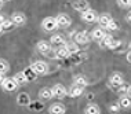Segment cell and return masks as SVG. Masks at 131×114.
Wrapping results in <instances>:
<instances>
[{
  "instance_id": "43",
  "label": "cell",
  "mask_w": 131,
  "mask_h": 114,
  "mask_svg": "<svg viewBox=\"0 0 131 114\" xmlns=\"http://www.w3.org/2000/svg\"><path fill=\"white\" fill-rule=\"evenodd\" d=\"M130 12H131V11H130Z\"/></svg>"
},
{
  "instance_id": "10",
  "label": "cell",
  "mask_w": 131,
  "mask_h": 114,
  "mask_svg": "<svg viewBox=\"0 0 131 114\" xmlns=\"http://www.w3.org/2000/svg\"><path fill=\"white\" fill-rule=\"evenodd\" d=\"M50 44L54 45V47H62V45L66 44V41L62 34H52L50 39Z\"/></svg>"
},
{
  "instance_id": "8",
  "label": "cell",
  "mask_w": 131,
  "mask_h": 114,
  "mask_svg": "<svg viewBox=\"0 0 131 114\" xmlns=\"http://www.w3.org/2000/svg\"><path fill=\"white\" fill-rule=\"evenodd\" d=\"M48 113L50 114H65L66 107L62 103H52L50 107H48Z\"/></svg>"
},
{
  "instance_id": "28",
  "label": "cell",
  "mask_w": 131,
  "mask_h": 114,
  "mask_svg": "<svg viewBox=\"0 0 131 114\" xmlns=\"http://www.w3.org/2000/svg\"><path fill=\"white\" fill-rule=\"evenodd\" d=\"M120 45H122V41H120V40H116V39H113V40L111 41V44L108 45V48H111V49H116V48H119Z\"/></svg>"
},
{
  "instance_id": "33",
  "label": "cell",
  "mask_w": 131,
  "mask_h": 114,
  "mask_svg": "<svg viewBox=\"0 0 131 114\" xmlns=\"http://www.w3.org/2000/svg\"><path fill=\"white\" fill-rule=\"evenodd\" d=\"M30 109H35L36 111H40V110L43 109V106H41L39 102H35V103H30Z\"/></svg>"
},
{
  "instance_id": "19",
  "label": "cell",
  "mask_w": 131,
  "mask_h": 114,
  "mask_svg": "<svg viewBox=\"0 0 131 114\" xmlns=\"http://www.w3.org/2000/svg\"><path fill=\"white\" fill-rule=\"evenodd\" d=\"M105 30L102 29V28H95V29L93 30V33H91V36H93L94 40H97V41H101L102 39L105 37Z\"/></svg>"
},
{
  "instance_id": "39",
  "label": "cell",
  "mask_w": 131,
  "mask_h": 114,
  "mask_svg": "<svg viewBox=\"0 0 131 114\" xmlns=\"http://www.w3.org/2000/svg\"><path fill=\"white\" fill-rule=\"evenodd\" d=\"M4 21H6V17H4V15H0V25L4 22Z\"/></svg>"
},
{
  "instance_id": "36",
  "label": "cell",
  "mask_w": 131,
  "mask_h": 114,
  "mask_svg": "<svg viewBox=\"0 0 131 114\" xmlns=\"http://www.w3.org/2000/svg\"><path fill=\"white\" fill-rule=\"evenodd\" d=\"M127 96H128V98H131V85H128V88H127Z\"/></svg>"
},
{
  "instance_id": "31",
  "label": "cell",
  "mask_w": 131,
  "mask_h": 114,
  "mask_svg": "<svg viewBox=\"0 0 131 114\" xmlns=\"http://www.w3.org/2000/svg\"><path fill=\"white\" fill-rule=\"evenodd\" d=\"M119 110H122L119 106V103H112V105L109 106V111H112V113H117Z\"/></svg>"
},
{
  "instance_id": "4",
  "label": "cell",
  "mask_w": 131,
  "mask_h": 114,
  "mask_svg": "<svg viewBox=\"0 0 131 114\" xmlns=\"http://www.w3.org/2000/svg\"><path fill=\"white\" fill-rule=\"evenodd\" d=\"M30 67L36 72V74H47L48 73V65L44 60H36Z\"/></svg>"
},
{
  "instance_id": "22",
  "label": "cell",
  "mask_w": 131,
  "mask_h": 114,
  "mask_svg": "<svg viewBox=\"0 0 131 114\" xmlns=\"http://www.w3.org/2000/svg\"><path fill=\"white\" fill-rule=\"evenodd\" d=\"M13 78L15 80V83L18 84V85H24L25 83H28V80H26V77H25V74H24V72H18V73H15Z\"/></svg>"
},
{
  "instance_id": "18",
  "label": "cell",
  "mask_w": 131,
  "mask_h": 114,
  "mask_svg": "<svg viewBox=\"0 0 131 114\" xmlns=\"http://www.w3.org/2000/svg\"><path fill=\"white\" fill-rule=\"evenodd\" d=\"M39 96H40V99H43V100H50L52 98V92H51V88H41L40 91H39Z\"/></svg>"
},
{
  "instance_id": "40",
  "label": "cell",
  "mask_w": 131,
  "mask_h": 114,
  "mask_svg": "<svg viewBox=\"0 0 131 114\" xmlns=\"http://www.w3.org/2000/svg\"><path fill=\"white\" fill-rule=\"evenodd\" d=\"M3 33H4V29H3V26L0 25V34H3Z\"/></svg>"
},
{
  "instance_id": "9",
  "label": "cell",
  "mask_w": 131,
  "mask_h": 114,
  "mask_svg": "<svg viewBox=\"0 0 131 114\" xmlns=\"http://www.w3.org/2000/svg\"><path fill=\"white\" fill-rule=\"evenodd\" d=\"M11 22L14 23V26H21L26 22V18L22 12H14L11 15Z\"/></svg>"
},
{
  "instance_id": "25",
  "label": "cell",
  "mask_w": 131,
  "mask_h": 114,
  "mask_svg": "<svg viewBox=\"0 0 131 114\" xmlns=\"http://www.w3.org/2000/svg\"><path fill=\"white\" fill-rule=\"evenodd\" d=\"M66 48H68L69 54H79L80 49H79V44H76V43H66Z\"/></svg>"
},
{
  "instance_id": "5",
  "label": "cell",
  "mask_w": 131,
  "mask_h": 114,
  "mask_svg": "<svg viewBox=\"0 0 131 114\" xmlns=\"http://www.w3.org/2000/svg\"><path fill=\"white\" fill-rule=\"evenodd\" d=\"M52 96H55L57 99H63L66 96V88L62 84H54L51 88Z\"/></svg>"
},
{
  "instance_id": "1",
  "label": "cell",
  "mask_w": 131,
  "mask_h": 114,
  "mask_svg": "<svg viewBox=\"0 0 131 114\" xmlns=\"http://www.w3.org/2000/svg\"><path fill=\"white\" fill-rule=\"evenodd\" d=\"M123 83H124V80H123V74L119 73V72H115L111 77H109V85H111L113 90H116V91H117V88Z\"/></svg>"
},
{
  "instance_id": "3",
  "label": "cell",
  "mask_w": 131,
  "mask_h": 114,
  "mask_svg": "<svg viewBox=\"0 0 131 114\" xmlns=\"http://www.w3.org/2000/svg\"><path fill=\"white\" fill-rule=\"evenodd\" d=\"M0 85H2V88L4 91H7V92H13V91H15L17 88L19 87V85L15 83V80H14L13 77H6Z\"/></svg>"
},
{
  "instance_id": "35",
  "label": "cell",
  "mask_w": 131,
  "mask_h": 114,
  "mask_svg": "<svg viewBox=\"0 0 131 114\" xmlns=\"http://www.w3.org/2000/svg\"><path fill=\"white\" fill-rule=\"evenodd\" d=\"M126 59H127V62H128V63H131V51H128V52H127V55H126Z\"/></svg>"
},
{
  "instance_id": "6",
  "label": "cell",
  "mask_w": 131,
  "mask_h": 114,
  "mask_svg": "<svg viewBox=\"0 0 131 114\" xmlns=\"http://www.w3.org/2000/svg\"><path fill=\"white\" fill-rule=\"evenodd\" d=\"M55 21L58 23V28H68L72 23V19H70V17L68 14H58L55 17Z\"/></svg>"
},
{
  "instance_id": "24",
  "label": "cell",
  "mask_w": 131,
  "mask_h": 114,
  "mask_svg": "<svg viewBox=\"0 0 131 114\" xmlns=\"http://www.w3.org/2000/svg\"><path fill=\"white\" fill-rule=\"evenodd\" d=\"M24 74H25V77H26V80H28V83L29 81H33V80H36V77H37V74L36 72H35L32 67H28V69L24 70Z\"/></svg>"
},
{
  "instance_id": "38",
  "label": "cell",
  "mask_w": 131,
  "mask_h": 114,
  "mask_svg": "<svg viewBox=\"0 0 131 114\" xmlns=\"http://www.w3.org/2000/svg\"><path fill=\"white\" fill-rule=\"evenodd\" d=\"M4 78H6L4 77V73H0V84L3 83V80H4Z\"/></svg>"
},
{
  "instance_id": "37",
  "label": "cell",
  "mask_w": 131,
  "mask_h": 114,
  "mask_svg": "<svg viewBox=\"0 0 131 114\" xmlns=\"http://www.w3.org/2000/svg\"><path fill=\"white\" fill-rule=\"evenodd\" d=\"M127 22H128V23H131V12H128V14H127Z\"/></svg>"
},
{
  "instance_id": "21",
  "label": "cell",
  "mask_w": 131,
  "mask_h": 114,
  "mask_svg": "<svg viewBox=\"0 0 131 114\" xmlns=\"http://www.w3.org/2000/svg\"><path fill=\"white\" fill-rule=\"evenodd\" d=\"M119 106H120V109H130L131 107V98H128V96H122V98L119 99Z\"/></svg>"
},
{
  "instance_id": "17",
  "label": "cell",
  "mask_w": 131,
  "mask_h": 114,
  "mask_svg": "<svg viewBox=\"0 0 131 114\" xmlns=\"http://www.w3.org/2000/svg\"><path fill=\"white\" fill-rule=\"evenodd\" d=\"M84 114H101V109L95 103H90L87 105V107L84 109Z\"/></svg>"
},
{
  "instance_id": "12",
  "label": "cell",
  "mask_w": 131,
  "mask_h": 114,
  "mask_svg": "<svg viewBox=\"0 0 131 114\" xmlns=\"http://www.w3.org/2000/svg\"><path fill=\"white\" fill-rule=\"evenodd\" d=\"M88 34L86 33V32H77V33H75V43L76 44H87L88 43Z\"/></svg>"
},
{
  "instance_id": "29",
  "label": "cell",
  "mask_w": 131,
  "mask_h": 114,
  "mask_svg": "<svg viewBox=\"0 0 131 114\" xmlns=\"http://www.w3.org/2000/svg\"><path fill=\"white\" fill-rule=\"evenodd\" d=\"M117 4L122 8H128L131 7V0H117Z\"/></svg>"
},
{
  "instance_id": "34",
  "label": "cell",
  "mask_w": 131,
  "mask_h": 114,
  "mask_svg": "<svg viewBox=\"0 0 131 114\" xmlns=\"http://www.w3.org/2000/svg\"><path fill=\"white\" fill-rule=\"evenodd\" d=\"M127 88H128V85L123 83V84H122V85H120V87L117 88V91L120 92V94H126V92H127Z\"/></svg>"
},
{
  "instance_id": "11",
  "label": "cell",
  "mask_w": 131,
  "mask_h": 114,
  "mask_svg": "<svg viewBox=\"0 0 131 114\" xmlns=\"http://www.w3.org/2000/svg\"><path fill=\"white\" fill-rule=\"evenodd\" d=\"M88 7H90V4H88L87 0H76L73 3V8L79 12H84L86 10H88Z\"/></svg>"
},
{
  "instance_id": "2",
  "label": "cell",
  "mask_w": 131,
  "mask_h": 114,
  "mask_svg": "<svg viewBox=\"0 0 131 114\" xmlns=\"http://www.w3.org/2000/svg\"><path fill=\"white\" fill-rule=\"evenodd\" d=\"M41 28H43L46 32H52V30L58 29V23H57L54 17H47V18H44L43 22H41Z\"/></svg>"
},
{
  "instance_id": "13",
  "label": "cell",
  "mask_w": 131,
  "mask_h": 114,
  "mask_svg": "<svg viewBox=\"0 0 131 114\" xmlns=\"http://www.w3.org/2000/svg\"><path fill=\"white\" fill-rule=\"evenodd\" d=\"M36 48H37V51L40 52V54L46 55V54H47V52L51 49V44H50L48 41H44V40H41V41H39V43H37Z\"/></svg>"
},
{
  "instance_id": "15",
  "label": "cell",
  "mask_w": 131,
  "mask_h": 114,
  "mask_svg": "<svg viewBox=\"0 0 131 114\" xmlns=\"http://www.w3.org/2000/svg\"><path fill=\"white\" fill-rule=\"evenodd\" d=\"M97 21H98V23H100L102 28H106L113 19H112V17L109 15V14H102V15H100L97 18Z\"/></svg>"
},
{
  "instance_id": "32",
  "label": "cell",
  "mask_w": 131,
  "mask_h": 114,
  "mask_svg": "<svg viewBox=\"0 0 131 114\" xmlns=\"http://www.w3.org/2000/svg\"><path fill=\"white\" fill-rule=\"evenodd\" d=\"M106 29H109V30H117L119 29V25L115 22V21H112L111 23L108 25V26H106Z\"/></svg>"
},
{
  "instance_id": "20",
  "label": "cell",
  "mask_w": 131,
  "mask_h": 114,
  "mask_svg": "<svg viewBox=\"0 0 131 114\" xmlns=\"http://www.w3.org/2000/svg\"><path fill=\"white\" fill-rule=\"evenodd\" d=\"M55 54H57V58H59V59H65V58H68V56L70 55L69 51H68V48H66V45L58 47V48H57V51H55Z\"/></svg>"
},
{
  "instance_id": "42",
  "label": "cell",
  "mask_w": 131,
  "mask_h": 114,
  "mask_svg": "<svg viewBox=\"0 0 131 114\" xmlns=\"http://www.w3.org/2000/svg\"><path fill=\"white\" fill-rule=\"evenodd\" d=\"M2 2H3V3H4V2H10V0H2Z\"/></svg>"
},
{
  "instance_id": "30",
  "label": "cell",
  "mask_w": 131,
  "mask_h": 114,
  "mask_svg": "<svg viewBox=\"0 0 131 114\" xmlns=\"http://www.w3.org/2000/svg\"><path fill=\"white\" fill-rule=\"evenodd\" d=\"M112 40H113V37L111 36V34H105V37L102 39L101 41H102V44H104L105 47H108V45L111 44V41H112Z\"/></svg>"
},
{
  "instance_id": "7",
  "label": "cell",
  "mask_w": 131,
  "mask_h": 114,
  "mask_svg": "<svg viewBox=\"0 0 131 114\" xmlns=\"http://www.w3.org/2000/svg\"><path fill=\"white\" fill-rule=\"evenodd\" d=\"M98 18V15H97V12L94 11V10H86L84 12H81V19L84 21V22H88V23H91V22H95Z\"/></svg>"
},
{
  "instance_id": "27",
  "label": "cell",
  "mask_w": 131,
  "mask_h": 114,
  "mask_svg": "<svg viewBox=\"0 0 131 114\" xmlns=\"http://www.w3.org/2000/svg\"><path fill=\"white\" fill-rule=\"evenodd\" d=\"M2 26H3V29H4V32L6 30H11L14 28V23L11 22V19H6L4 22L2 23Z\"/></svg>"
},
{
  "instance_id": "16",
  "label": "cell",
  "mask_w": 131,
  "mask_h": 114,
  "mask_svg": "<svg viewBox=\"0 0 131 114\" xmlns=\"http://www.w3.org/2000/svg\"><path fill=\"white\" fill-rule=\"evenodd\" d=\"M68 94H69L70 98H79V96L83 95V88H81V87H77V85L73 84L72 87L69 88V92H68Z\"/></svg>"
},
{
  "instance_id": "14",
  "label": "cell",
  "mask_w": 131,
  "mask_h": 114,
  "mask_svg": "<svg viewBox=\"0 0 131 114\" xmlns=\"http://www.w3.org/2000/svg\"><path fill=\"white\" fill-rule=\"evenodd\" d=\"M17 103L19 106H29L30 105V98L26 92H21V94L17 96Z\"/></svg>"
},
{
  "instance_id": "41",
  "label": "cell",
  "mask_w": 131,
  "mask_h": 114,
  "mask_svg": "<svg viewBox=\"0 0 131 114\" xmlns=\"http://www.w3.org/2000/svg\"><path fill=\"white\" fill-rule=\"evenodd\" d=\"M2 7H3V2L0 0V10H2Z\"/></svg>"
},
{
  "instance_id": "23",
  "label": "cell",
  "mask_w": 131,
  "mask_h": 114,
  "mask_svg": "<svg viewBox=\"0 0 131 114\" xmlns=\"http://www.w3.org/2000/svg\"><path fill=\"white\" fill-rule=\"evenodd\" d=\"M73 84L77 85V87L84 88V87L88 84V81H87V78L84 77V76H76L75 78H73Z\"/></svg>"
},
{
  "instance_id": "26",
  "label": "cell",
  "mask_w": 131,
  "mask_h": 114,
  "mask_svg": "<svg viewBox=\"0 0 131 114\" xmlns=\"http://www.w3.org/2000/svg\"><path fill=\"white\" fill-rule=\"evenodd\" d=\"M8 69H10L8 62H7L6 59H2V58H0V73H6V72H8Z\"/></svg>"
}]
</instances>
